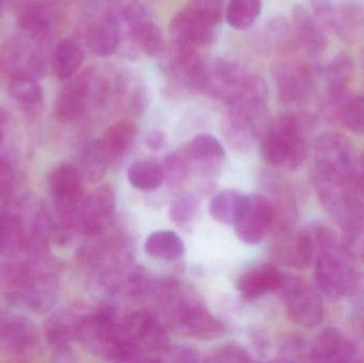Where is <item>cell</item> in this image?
<instances>
[{
	"label": "cell",
	"instance_id": "cell-38",
	"mask_svg": "<svg viewBox=\"0 0 364 363\" xmlns=\"http://www.w3.org/2000/svg\"><path fill=\"white\" fill-rule=\"evenodd\" d=\"M224 0H188L182 9L193 18L215 28L224 14Z\"/></svg>",
	"mask_w": 364,
	"mask_h": 363
},
{
	"label": "cell",
	"instance_id": "cell-3",
	"mask_svg": "<svg viewBox=\"0 0 364 363\" xmlns=\"http://www.w3.org/2000/svg\"><path fill=\"white\" fill-rule=\"evenodd\" d=\"M314 183L327 215L343 227L364 215V200L353 183L352 177L338 176L314 170Z\"/></svg>",
	"mask_w": 364,
	"mask_h": 363
},
{
	"label": "cell",
	"instance_id": "cell-22",
	"mask_svg": "<svg viewBox=\"0 0 364 363\" xmlns=\"http://www.w3.org/2000/svg\"><path fill=\"white\" fill-rule=\"evenodd\" d=\"M282 273L271 264H263L246 271L237 279V289L244 300H255L277 290Z\"/></svg>",
	"mask_w": 364,
	"mask_h": 363
},
{
	"label": "cell",
	"instance_id": "cell-5",
	"mask_svg": "<svg viewBox=\"0 0 364 363\" xmlns=\"http://www.w3.org/2000/svg\"><path fill=\"white\" fill-rule=\"evenodd\" d=\"M117 335L140 354L141 359L149 360V356H164L170 347L168 335L155 315L145 311L126 317L117 327Z\"/></svg>",
	"mask_w": 364,
	"mask_h": 363
},
{
	"label": "cell",
	"instance_id": "cell-45",
	"mask_svg": "<svg viewBox=\"0 0 364 363\" xmlns=\"http://www.w3.org/2000/svg\"><path fill=\"white\" fill-rule=\"evenodd\" d=\"M200 354L190 347H184V345H179V347H170L166 350L164 356L168 357L166 360L174 362H197L200 360L199 358Z\"/></svg>",
	"mask_w": 364,
	"mask_h": 363
},
{
	"label": "cell",
	"instance_id": "cell-27",
	"mask_svg": "<svg viewBox=\"0 0 364 363\" xmlns=\"http://www.w3.org/2000/svg\"><path fill=\"white\" fill-rule=\"evenodd\" d=\"M193 163H196L201 172L214 173L225 158V151L218 139L210 134L195 136L188 146Z\"/></svg>",
	"mask_w": 364,
	"mask_h": 363
},
{
	"label": "cell",
	"instance_id": "cell-8",
	"mask_svg": "<svg viewBox=\"0 0 364 363\" xmlns=\"http://www.w3.org/2000/svg\"><path fill=\"white\" fill-rule=\"evenodd\" d=\"M321 106L327 119L354 134H364V96L353 93L348 87H328Z\"/></svg>",
	"mask_w": 364,
	"mask_h": 363
},
{
	"label": "cell",
	"instance_id": "cell-1",
	"mask_svg": "<svg viewBox=\"0 0 364 363\" xmlns=\"http://www.w3.org/2000/svg\"><path fill=\"white\" fill-rule=\"evenodd\" d=\"M179 294L181 289L176 283H168L162 291L164 305L171 307V325L177 332L203 341L224 336L225 326L220 320L200 303Z\"/></svg>",
	"mask_w": 364,
	"mask_h": 363
},
{
	"label": "cell",
	"instance_id": "cell-41",
	"mask_svg": "<svg viewBox=\"0 0 364 363\" xmlns=\"http://www.w3.org/2000/svg\"><path fill=\"white\" fill-rule=\"evenodd\" d=\"M291 33L290 23L284 17H274L265 26L262 32V45L275 47L284 45Z\"/></svg>",
	"mask_w": 364,
	"mask_h": 363
},
{
	"label": "cell",
	"instance_id": "cell-7",
	"mask_svg": "<svg viewBox=\"0 0 364 363\" xmlns=\"http://www.w3.org/2000/svg\"><path fill=\"white\" fill-rule=\"evenodd\" d=\"M274 221L273 204L264 196L252 194L244 196L243 207L233 225L242 242L257 245L262 242Z\"/></svg>",
	"mask_w": 364,
	"mask_h": 363
},
{
	"label": "cell",
	"instance_id": "cell-35",
	"mask_svg": "<svg viewBox=\"0 0 364 363\" xmlns=\"http://www.w3.org/2000/svg\"><path fill=\"white\" fill-rule=\"evenodd\" d=\"M262 12V0H230L226 8V21L235 30L250 29Z\"/></svg>",
	"mask_w": 364,
	"mask_h": 363
},
{
	"label": "cell",
	"instance_id": "cell-44",
	"mask_svg": "<svg viewBox=\"0 0 364 363\" xmlns=\"http://www.w3.org/2000/svg\"><path fill=\"white\" fill-rule=\"evenodd\" d=\"M312 14L327 31H333L335 6L331 0H308Z\"/></svg>",
	"mask_w": 364,
	"mask_h": 363
},
{
	"label": "cell",
	"instance_id": "cell-52",
	"mask_svg": "<svg viewBox=\"0 0 364 363\" xmlns=\"http://www.w3.org/2000/svg\"><path fill=\"white\" fill-rule=\"evenodd\" d=\"M363 64H364V49H363Z\"/></svg>",
	"mask_w": 364,
	"mask_h": 363
},
{
	"label": "cell",
	"instance_id": "cell-24",
	"mask_svg": "<svg viewBox=\"0 0 364 363\" xmlns=\"http://www.w3.org/2000/svg\"><path fill=\"white\" fill-rule=\"evenodd\" d=\"M333 31L348 44H356L364 38V8L356 2H344L336 6Z\"/></svg>",
	"mask_w": 364,
	"mask_h": 363
},
{
	"label": "cell",
	"instance_id": "cell-21",
	"mask_svg": "<svg viewBox=\"0 0 364 363\" xmlns=\"http://www.w3.org/2000/svg\"><path fill=\"white\" fill-rule=\"evenodd\" d=\"M121 38V21L113 14H106L96 19L87 31L90 50L100 58L110 57L117 53Z\"/></svg>",
	"mask_w": 364,
	"mask_h": 363
},
{
	"label": "cell",
	"instance_id": "cell-9",
	"mask_svg": "<svg viewBox=\"0 0 364 363\" xmlns=\"http://www.w3.org/2000/svg\"><path fill=\"white\" fill-rule=\"evenodd\" d=\"M352 143L339 132H326L316 142L314 170L338 176L352 177L354 168Z\"/></svg>",
	"mask_w": 364,
	"mask_h": 363
},
{
	"label": "cell",
	"instance_id": "cell-50",
	"mask_svg": "<svg viewBox=\"0 0 364 363\" xmlns=\"http://www.w3.org/2000/svg\"><path fill=\"white\" fill-rule=\"evenodd\" d=\"M6 112L2 109H0V145H1L2 140H4V129L6 126Z\"/></svg>",
	"mask_w": 364,
	"mask_h": 363
},
{
	"label": "cell",
	"instance_id": "cell-17",
	"mask_svg": "<svg viewBox=\"0 0 364 363\" xmlns=\"http://www.w3.org/2000/svg\"><path fill=\"white\" fill-rule=\"evenodd\" d=\"M311 362H360V354L341 332L326 328L311 347Z\"/></svg>",
	"mask_w": 364,
	"mask_h": 363
},
{
	"label": "cell",
	"instance_id": "cell-28",
	"mask_svg": "<svg viewBox=\"0 0 364 363\" xmlns=\"http://www.w3.org/2000/svg\"><path fill=\"white\" fill-rule=\"evenodd\" d=\"M138 127L130 119H121L111 125L100 139L109 160L122 157L136 139Z\"/></svg>",
	"mask_w": 364,
	"mask_h": 363
},
{
	"label": "cell",
	"instance_id": "cell-20",
	"mask_svg": "<svg viewBox=\"0 0 364 363\" xmlns=\"http://www.w3.org/2000/svg\"><path fill=\"white\" fill-rule=\"evenodd\" d=\"M40 269L27 262L0 264V293L11 302L21 304Z\"/></svg>",
	"mask_w": 364,
	"mask_h": 363
},
{
	"label": "cell",
	"instance_id": "cell-51",
	"mask_svg": "<svg viewBox=\"0 0 364 363\" xmlns=\"http://www.w3.org/2000/svg\"><path fill=\"white\" fill-rule=\"evenodd\" d=\"M6 0H0V10H1L2 6H4V4H6Z\"/></svg>",
	"mask_w": 364,
	"mask_h": 363
},
{
	"label": "cell",
	"instance_id": "cell-42",
	"mask_svg": "<svg viewBox=\"0 0 364 363\" xmlns=\"http://www.w3.org/2000/svg\"><path fill=\"white\" fill-rule=\"evenodd\" d=\"M199 208V202L194 195H184L171 207L170 217L173 222L184 224L194 219Z\"/></svg>",
	"mask_w": 364,
	"mask_h": 363
},
{
	"label": "cell",
	"instance_id": "cell-26",
	"mask_svg": "<svg viewBox=\"0 0 364 363\" xmlns=\"http://www.w3.org/2000/svg\"><path fill=\"white\" fill-rule=\"evenodd\" d=\"M85 53L73 38H63L53 49L50 58L51 70L59 80L73 78L82 65Z\"/></svg>",
	"mask_w": 364,
	"mask_h": 363
},
{
	"label": "cell",
	"instance_id": "cell-4",
	"mask_svg": "<svg viewBox=\"0 0 364 363\" xmlns=\"http://www.w3.org/2000/svg\"><path fill=\"white\" fill-rule=\"evenodd\" d=\"M314 276L321 292L335 300L350 296L357 276L341 241L318 249L314 255Z\"/></svg>",
	"mask_w": 364,
	"mask_h": 363
},
{
	"label": "cell",
	"instance_id": "cell-36",
	"mask_svg": "<svg viewBox=\"0 0 364 363\" xmlns=\"http://www.w3.org/2000/svg\"><path fill=\"white\" fill-rule=\"evenodd\" d=\"M355 72V61L352 55L341 53L333 57L324 70V77L328 87H348Z\"/></svg>",
	"mask_w": 364,
	"mask_h": 363
},
{
	"label": "cell",
	"instance_id": "cell-43",
	"mask_svg": "<svg viewBox=\"0 0 364 363\" xmlns=\"http://www.w3.org/2000/svg\"><path fill=\"white\" fill-rule=\"evenodd\" d=\"M250 360L248 352L235 343H229L214 350L208 358L210 362H248Z\"/></svg>",
	"mask_w": 364,
	"mask_h": 363
},
{
	"label": "cell",
	"instance_id": "cell-2",
	"mask_svg": "<svg viewBox=\"0 0 364 363\" xmlns=\"http://www.w3.org/2000/svg\"><path fill=\"white\" fill-rule=\"evenodd\" d=\"M263 157L280 168H299L307 156L304 123L296 115L280 117L267 132L262 146Z\"/></svg>",
	"mask_w": 364,
	"mask_h": 363
},
{
	"label": "cell",
	"instance_id": "cell-32",
	"mask_svg": "<svg viewBox=\"0 0 364 363\" xmlns=\"http://www.w3.org/2000/svg\"><path fill=\"white\" fill-rule=\"evenodd\" d=\"M110 160L102 147L100 139L90 141L83 147L81 155V176L90 183H98L104 178Z\"/></svg>",
	"mask_w": 364,
	"mask_h": 363
},
{
	"label": "cell",
	"instance_id": "cell-47",
	"mask_svg": "<svg viewBox=\"0 0 364 363\" xmlns=\"http://www.w3.org/2000/svg\"><path fill=\"white\" fill-rule=\"evenodd\" d=\"M350 296L353 298L355 310L364 321V274L357 278Z\"/></svg>",
	"mask_w": 364,
	"mask_h": 363
},
{
	"label": "cell",
	"instance_id": "cell-37",
	"mask_svg": "<svg viewBox=\"0 0 364 363\" xmlns=\"http://www.w3.org/2000/svg\"><path fill=\"white\" fill-rule=\"evenodd\" d=\"M341 245L350 260L364 264V215L342 227Z\"/></svg>",
	"mask_w": 364,
	"mask_h": 363
},
{
	"label": "cell",
	"instance_id": "cell-18",
	"mask_svg": "<svg viewBox=\"0 0 364 363\" xmlns=\"http://www.w3.org/2000/svg\"><path fill=\"white\" fill-rule=\"evenodd\" d=\"M170 33L175 46L197 51L214 42L215 28L193 18L181 10L171 21Z\"/></svg>",
	"mask_w": 364,
	"mask_h": 363
},
{
	"label": "cell",
	"instance_id": "cell-48",
	"mask_svg": "<svg viewBox=\"0 0 364 363\" xmlns=\"http://www.w3.org/2000/svg\"><path fill=\"white\" fill-rule=\"evenodd\" d=\"M352 180L357 191L364 200V153L358 159L355 160L352 172Z\"/></svg>",
	"mask_w": 364,
	"mask_h": 363
},
{
	"label": "cell",
	"instance_id": "cell-14",
	"mask_svg": "<svg viewBox=\"0 0 364 363\" xmlns=\"http://www.w3.org/2000/svg\"><path fill=\"white\" fill-rule=\"evenodd\" d=\"M68 81L58 95L55 111L62 121H73L82 117L90 100L96 96L95 82L89 72L73 77Z\"/></svg>",
	"mask_w": 364,
	"mask_h": 363
},
{
	"label": "cell",
	"instance_id": "cell-29",
	"mask_svg": "<svg viewBox=\"0 0 364 363\" xmlns=\"http://www.w3.org/2000/svg\"><path fill=\"white\" fill-rule=\"evenodd\" d=\"M223 132L229 146L237 153H247L255 143V130L250 119L240 113L232 112L223 125Z\"/></svg>",
	"mask_w": 364,
	"mask_h": 363
},
{
	"label": "cell",
	"instance_id": "cell-25",
	"mask_svg": "<svg viewBox=\"0 0 364 363\" xmlns=\"http://www.w3.org/2000/svg\"><path fill=\"white\" fill-rule=\"evenodd\" d=\"M9 93L12 99L28 112H36L43 104L44 94L38 78L27 72L11 74Z\"/></svg>",
	"mask_w": 364,
	"mask_h": 363
},
{
	"label": "cell",
	"instance_id": "cell-23",
	"mask_svg": "<svg viewBox=\"0 0 364 363\" xmlns=\"http://www.w3.org/2000/svg\"><path fill=\"white\" fill-rule=\"evenodd\" d=\"M275 255L280 262L290 268L303 269L314 259V247L307 230L284 232L275 246Z\"/></svg>",
	"mask_w": 364,
	"mask_h": 363
},
{
	"label": "cell",
	"instance_id": "cell-19",
	"mask_svg": "<svg viewBox=\"0 0 364 363\" xmlns=\"http://www.w3.org/2000/svg\"><path fill=\"white\" fill-rule=\"evenodd\" d=\"M293 23L299 46L311 58H318L327 48L326 30L318 23L311 11L296 4L292 11Z\"/></svg>",
	"mask_w": 364,
	"mask_h": 363
},
{
	"label": "cell",
	"instance_id": "cell-46",
	"mask_svg": "<svg viewBox=\"0 0 364 363\" xmlns=\"http://www.w3.org/2000/svg\"><path fill=\"white\" fill-rule=\"evenodd\" d=\"M13 170L6 160L0 159V202L6 200L12 191Z\"/></svg>",
	"mask_w": 364,
	"mask_h": 363
},
{
	"label": "cell",
	"instance_id": "cell-12",
	"mask_svg": "<svg viewBox=\"0 0 364 363\" xmlns=\"http://www.w3.org/2000/svg\"><path fill=\"white\" fill-rule=\"evenodd\" d=\"M17 25L26 38L48 46L55 33V14L46 0H23L16 12Z\"/></svg>",
	"mask_w": 364,
	"mask_h": 363
},
{
	"label": "cell",
	"instance_id": "cell-6",
	"mask_svg": "<svg viewBox=\"0 0 364 363\" xmlns=\"http://www.w3.org/2000/svg\"><path fill=\"white\" fill-rule=\"evenodd\" d=\"M286 304L287 310L304 327H316L324 315L322 300L318 292L301 277L282 275L278 289Z\"/></svg>",
	"mask_w": 364,
	"mask_h": 363
},
{
	"label": "cell",
	"instance_id": "cell-10",
	"mask_svg": "<svg viewBox=\"0 0 364 363\" xmlns=\"http://www.w3.org/2000/svg\"><path fill=\"white\" fill-rule=\"evenodd\" d=\"M115 204V192L111 185H105L94 190L79 205L75 217V232L87 236L100 234L105 223L114 212Z\"/></svg>",
	"mask_w": 364,
	"mask_h": 363
},
{
	"label": "cell",
	"instance_id": "cell-15",
	"mask_svg": "<svg viewBox=\"0 0 364 363\" xmlns=\"http://www.w3.org/2000/svg\"><path fill=\"white\" fill-rule=\"evenodd\" d=\"M81 315L70 311L58 313L49 318L45 325L47 341L53 349V360L58 362H73L70 342L77 340Z\"/></svg>",
	"mask_w": 364,
	"mask_h": 363
},
{
	"label": "cell",
	"instance_id": "cell-11",
	"mask_svg": "<svg viewBox=\"0 0 364 363\" xmlns=\"http://www.w3.org/2000/svg\"><path fill=\"white\" fill-rule=\"evenodd\" d=\"M279 99L286 104H299L311 97L316 87L312 68L296 62H282L274 70Z\"/></svg>",
	"mask_w": 364,
	"mask_h": 363
},
{
	"label": "cell",
	"instance_id": "cell-34",
	"mask_svg": "<svg viewBox=\"0 0 364 363\" xmlns=\"http://www.w3.org/2000/svg\"><path fill=\"white\" fill-rule=\"evenodd\" d=\"M244 196L235 190L220 192L210 202V215L220 223L235 224L243 207Z\"/></svg>",
	"mask_w": 364,
	"mask_h": 363
},
{
	"label": "cell",
	"instance_id": "cell-30",
	"mask_svg": "<svg viewBox=\"0 0 364 363\" xmlns=\"http://www.w3.org/2000/svg\"><path fill=\"white\" fill-rule=\"evenodd\" d=\"M23 219L14 213L0 215V255L13 256L26 249Z\"/></svg>",
	"mask_w": 364,
	"mask_h": 363
},
{
	"label": "cell",
	"instance_id": "cell-40",
	"mask_svg": "<svg viewBox=\"0 0 364 363\" xmlns=\"http://www.w3.org/2000/svg\"><path fill=\"white\" fill-rule=\"evenodd\" d=\"M279 362H311V347L297 335H290L284 339L278 353Z\"/></svg>",
	"mask_w": 364,
	"mask_h": 363
},
{
	"label": "cell",
	"instance_id": "cell-13",
	"mask_svg": "<svg viewBox=\"0 0 364 363\" xmlns=\"http://www.w3.org/2000/svg\"><path fill=\"white\" fill-rule=\"evenodd\" d=\"M38 330L36 324L21 315L0 311V347L15 356H25L38 345Z\"/></svg>",
	"mask_w": 364,
	"mask_h": 363
},
{
	"label": "cell",
	"instance_id": "cell-33",
	"mask_svg": "<svg viewBox=\"0 0 364 363\" xmlns=\"http://www.w3.org/2000/svg\"><path fill=\"white\" fill-rule=\"evenodd\" d=\"M127 176L130 185L142 191L158 189L164 181V168L151 160L134 162L128 168Z\"/></svg>",
	"mask_w": 364,
	"mask_h": 363
},
{
	"label": "cell",
	"instance_id": "cell-49",
	"mask_svg": "<svg viewBox=\"0 0 364 363\" xmlns=\"http://www.w3.org/2000/svg\"><path fill=\"white\" fill-rule=\"evenodd\" d=\"M166 142V134L160 130H151V131L147 132L146 136H145V143L153 151H159L164 146Z\"/></svg>",
	"mask_w": 364,
	"mask_h": 363
},
{
	"label": "cell",
	"instance_id": "cell-39",
	"mask_svg": "<svg viewBox=\"0 0 364 363\" xmlns=\"http://www.w3.org/2000/svg\"><path fill=\"white\" fill-rule=\"evenodd\" d=\"M192 159L188 153V146L171 153L164 162V179L172 187L181 185L188 178L192 168Z\"/></svg>",
	"mask_w": 364,
	"mask_h": 363
},
{
	"label": "cell",
	"instance_id": "cell-16",
	"mask_svg": "<svg viewBox=\"0 0 364 363\" xmlns=\"http://www.w3.org/2000/svg\"><path fill=\"white\" fill-rule=\"evenodd\" d=\"M269 100V87L258 75L244 76L237 89L225 102L232 112L252 119L264 110Z\"/></svg>",
	"mask_w": 364,
	"mask_h": 363
},
{
	"label": "cell",
	"instance_id": "cell-31",
	"mask_svg": "<svg viewBox=\"0 0 364 363\" xmlns=\"http://www.w3.org/2000/svg\"><path fill=\"white\" fill-rule=\"evenodd\" d=\"M145 251L158 259L177 260L183 256V241L176 232L160 230L149 234L145 242Z\"/></svg>",
	"mask_w": 364,
	"mask_h": 363
}]
</instances>
